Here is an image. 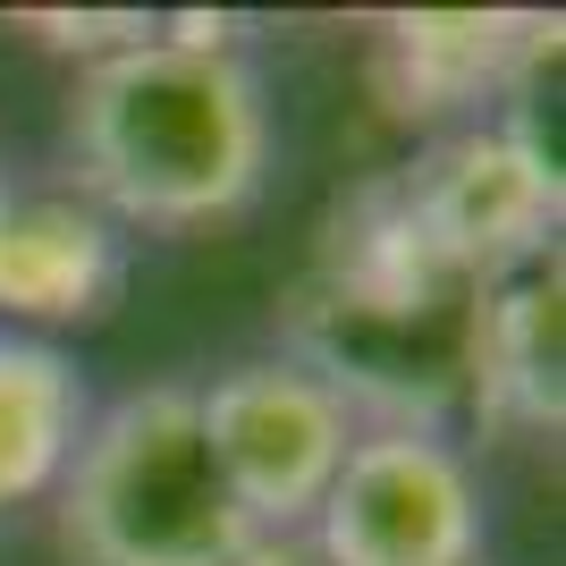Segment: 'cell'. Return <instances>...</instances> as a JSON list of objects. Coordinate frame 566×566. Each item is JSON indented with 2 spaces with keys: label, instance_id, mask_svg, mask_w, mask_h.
<instances>
[{
  "label": "cell",
  "instance_id": "11",
  "mask_svg": "<svg viewBox=\"0 0 566 566\" xmlns=\"http://www.w3.org/2000/svg\"><path fill=\"white\" fill-rule=\"evenodd\" d=\"M153 25H161V18H144V9H111V18L34 9V18H25V34H43L51 51H76V60L94 69V60H111V51H127V43H153Z\"/></svg>",
  "mask_w": 566,
  "mask_h": 566
},
{
  "label": "cell",
  "instance_id": "2",
  "mask_svg": "<svg viewBox=\"0 0 566 566\" xmlns=\"http://www.w3.org/2000/svg\"><path fill=\"white\" fill-rule=\"evenodd\" d=\"M76 195L118 229H203L254 203L271 169L262 76L237 51L127 43L76 76L69 102Z\"/></svg>",
  "mask_w": 566,
  "mask_h": 566
},
{
  "label": "cell",
  "instance_id": "5",
  "mask_svg": "<svg viewBox=\"0 0 566 566\" xmlns=\"http://www.w3.org/2000/svg\"><path fill=\"white\" fill-rule=\"evenodd\" d=\"M305 533L331 566H465L482 558V482L449 431H355Z\"/></svg>",
  "mask_w": 566,
  "mask_h": 566
},
{
  "label": "cell",
  "instance_id": "8",
  "mask_svg": "<svg viewBox=\"0 0 566 566\" xmlns=\"http://www.w3.org/2000/svg\"><path fill=\"white\" fill-rule=\"evenodd\" d=\"M558 51V18L516 9H415L380 34V85L398 118H457L491 94H516L524 69Z\"/></svg>",
  "mask_w": 566,
  "mask_h": 566
},
{
  "label": "cell",
  "instance_id": "9",
  "mask_svg": "<svg viewBox=\"0 0 566 566\" xmlns=\"http://www.w3.org/2000/svg\"><path fill=\"white\" fill-rule=\"evenodd\" d=\"M127 280V237L85 195L0 203V322H102Z\"/></svg>",
  "mask_w": 566,
  "mask_h": 566
},
{
  "label": "cell",
  "instance_id": "12",
  "mask_svg": "<svg viewBox=\"0 0 566 566\" xmlns=\"http://www.w3.org/2000/svg\"><path fill=\"white\" fill-rule=\"evenodd\" d=\"M229 566H331V558L313 549V533H245Z\"/></svg>",
  "mask_w": 566,
  "mask_h": 566
},
{
  "label": "cell",
  "instance_id": "13",
  "mask_svg": "<svg viewBox=\"0 0 566 566\" xmlns=\"http://www.w3.org/2000/svg\"><path fill=\"white\" fill-rule=\"evenodd\" d=\"M0 203H9V178H0Z\"/></svg>",
  "mask_w": 566,
  "mask_h": 566
},
{
  "label": "cell",
  "instance_id": "1",
  "mask_svg": "<svg viewBox=\"0 0 566 566\" xmlns=\"http://www.w3.org/2000/svg\"><path fill=\"white\" fill-rule=\"evenodd\" d=\"M482 280H465L423 237L398 178L355 187L322 229L296 287V364L347 398L364 431H440L465 406V347Z\"/></svg>",
  "mask_w": 566,
  "mask_h": 566
},
{
  "label": "cell",
  "instance_id": "14",
  "mask_svg": "<svg viewBox=\"0 0 566 566\" xmlns=\"http://www.w3.org/2000/svg\"><path fill=\"white\" fill-rule=\"evenodd\" d=\"M465 566H491V558H465Z\"/></svg>",
  "mask_w": 566,
  "mask_h": 566
},
{
  "label": "cell",
  "instance_id": "6",
  "mask_svg": "<svg viewBox=\"0 0 566 566\" xmlns=\"http://www.w3.org/2000/svg\"><path fill=\"white\" fill-rule=\"evenodd\" d=\"M423 237L465 271V280H507L524 262L558 254L566 187L549 169L533 118H473L449 144H431L423 161L398 178Z\"/></svg>",
  "mask_w": 566,
  "mask_h": 566
},
{
  "label": "cell",
  "instance_id": "7",
  "mask_svg": "<svg viewBox=\"0 0 566 566\" xmlns=\"http://www.w3.org/2000/svg\"><path fill=\"white\" fill-rule=\"evenodd\" d=\"M465 406L491 431H549L566 423V271L558 254L482 280L465 347Z\"/></svg>",
  "mask_w": 566,
  "mask_h": 566
},
{
  "label": "cell",
  "instance_id": "4",
  "mask_svg": "<svg viewBox=\"0 0 566 566\" xmlns=\"http://www.w3.org/2000/svg\"><path fill=\"white\" fill-rule=\"evenodd\" d=\"M195 415H203V449L229 482L237 516L254 533H305L364 431L347 398L322 373H305L296 355L229 364L212 389H195Z\"/></svg>",
  "mask_w": 566,
  "mask_h": 566
},
{
  "label": "cell",
  "instance_id": "10",
  "mask_svg": "<svg viewBox=\"0 0 566 566\" xmlns=\"http://www.w3.org/2000/svg\"><path fill=\"white\" fill-rule=\"evenodd\" d=\"M85 440V380L60 347L0 331V516L60 491Z\"/></svg>",
  "mask_w": 566,
  "mask_h": 566
},
{
  "label": "cell",
  "instance_id": "3",
  "mask_svg": "<svg viewBox=\"0 0 566 566\" xmlns=\"http://www.w3.org/2000/svg\"><path fill=\"white\" fill-rule=\"evenodd\" d=\"M245 533L187 380L102 406L60 473V542L76 566H229Z\"/></svg>",
  "mask_w": 566,
  "mask_h": 566
}]
</instances>
